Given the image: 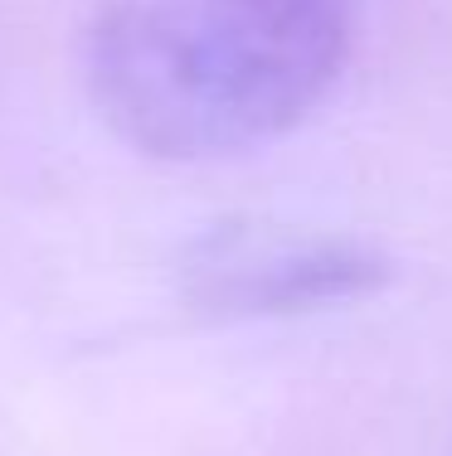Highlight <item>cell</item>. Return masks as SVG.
I'll use <instances>...</instances> for the list:
<instances>
[{
    "label": "cell",
    "instance_id": "cell-1",
    "mask_svg": "<svg viewBox=\"0 0 452 456\" xmlns=\"http://www.w3.org/2000/svg\"><path fill=\"white\" fill-rule=\"evenodd\" d=\"M350 53V0H103L88 88L122 141L219 160L307 122Z\"/></svg>",
    "mask_w": 452,
    "mask_h": 456
},
{
    "label": "cell",
    "instance_id": "cell-2",
    "mask_svg": "<svg viewBox=\"0 0 452 456\" xmlns=\"http://www.w3.org/2000/svg\"><path fill=\"white\" fill-rule=\"evenodd\" d=\"M384 277V257L350 238L239 219L190 243L180 263V297L204 316L258 321L370 297Z\"/></svg>",
    "mask_w": 452,
    "mask_h": 456
}]
</instances>
